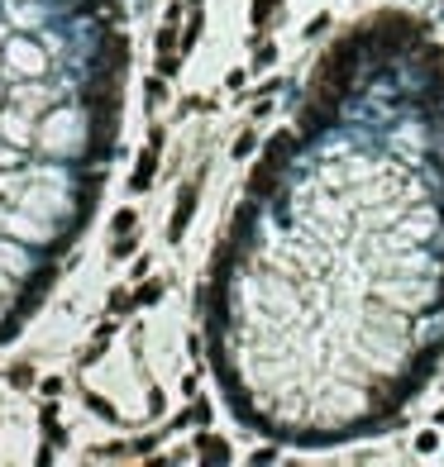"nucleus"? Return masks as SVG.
Wrapping results in <instances>:
<instances>
[{
  "label": "nucleus",
  "instance_id": "obj_1",
  "mask_svg": "<svg viewBox=\"0 0 444 467\" xmlns=\"http://www.w3.org/2000/svg\"><path fill=\"white\" fill-rule=\"evenodd\" d=\"M444 348V48L373 14L272 139L211 281L229 410L282 444L401 415Z\"/></svg>",
  "mask_w": 444,
  "mask_h": 467
},
{
  "label": "nucleus",
  "instance_id": "obj_2",
  "mask_svg": "<svg viewBox=\"0 0 444 467\" xmlns=\"http://www.w3.org/2000/svg\"><path fill=\"white\" fill-rule=\"evenodd\" d=\"M153 167H158V134H153V148H148V153L139 158V167H134V182H129V187H134V191H143L148 182H153Z\"/></svg>",
  "mask_w": 444,
  "mask_h": 467
},
{
  "label": "nucleus",
  "instance_id": "obj_3",
  "mask_svg": "<svg viewBox=\"0 0 444 467\" xmlns=\"http://www.w3.org/2000/svg\"><path fill=\"white\" fill-rule=\"evenodd\" d=\"M10 386H29V368H14L10 372Z\"/></svg>",
  "mask_w": 444,
  "mask_h": 467
}]
</instances>
